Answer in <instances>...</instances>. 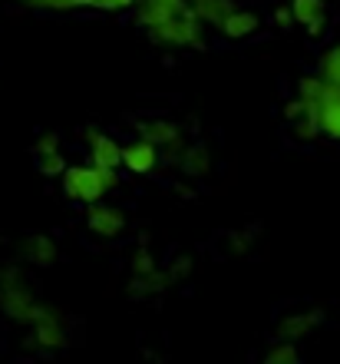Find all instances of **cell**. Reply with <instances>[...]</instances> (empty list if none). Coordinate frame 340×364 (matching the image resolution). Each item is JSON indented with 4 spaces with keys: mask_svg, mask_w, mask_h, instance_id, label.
I'll return each mask as SVG.
<instances>
[{
    "mask_svg": "<svg viewBox=\"0 0 340 364\" xmlns=\"http://www.w3.org/2000/svg\"><path fill=\"white\" fill-rule=\"evenodd\" d=\"M60 176H63V189L70 199L86 202V205L99 202L119 182L116 169H99V166H70Z\"/></svg>",
    "mask_w": 340,
    "mask_h": 364,
    "instance_id": "cell-1",
    "label": "cell"
},
{
    "mask_svg": "<svg viewBox=\"0 0 340 364\" xmlns=\"http://www.w3.org/2000/svg\"><path fill=\"white\" fill-rule=\"evenodd\" d=\"M199 23L202 20L192 14V7H185L175 17L165 20V23L152 27V37L159 40V43H172V47H205V40L199 33Z\"/></svg>",
    "mask_w": 340,
    "mask_h": 364,
    "instance_id": "cell-2",
    "label": "cell"
},
{
    "mask_svg": "<svg viewBox=\"0 0 340 364\" xmlns=\"http://www.w3.org/2000/svg\"><path fill=\"white\" fill-rule=\"evenodd\" d=\"M0 308H4L10 318H17V321H37V318L47 311V308H40L37 301L23 291V288H13V285L4 288V295H0Z\"/></svg>",
    "mask_w": 340,
    "mask_h": 364,
    "instance_id": "cell-3",
    "label": "cell"
},
{
    "mask_svg": "<svg viewBox=\"0 0 340 364\" xmlns=\"http://www.w3.org/2000/svg\"><path fill=\"white\" fill-rule=\"evenodd\" d=\"M189 4L185 0H139L136 4V20H139L142 27H159L165 23L169 17H175L179 10H185Z\"/></svg>",
    "mask_w": 340,
    "mask_h": 364,
    "instance_id": "cell-4",
    "label": "cell"
},
{
    "mask_svg": "<svg viewBox=\"0 0 340 364\" xmlns=\"http://www.w3.org/2000/svg\"><path fill=\"white\" fill-rule=\"evenodd\" d=\"M86 136H89V156H93V166H99V169H119V166H123V146L116 143V139L96 133V129H89Z\"/></svg>",
    "mask_w": 340,
    "mask_h": 364,
    "instance_id": "cell-5",
    "label": "cell"
},
{
    "mask_svg": "<svg viewBox=\"0 0 340 364\" xmlns=\"http://www.w3.org/2000/svg\"><path fill=\"white\" fill-rule=\"evenodd\" d=\"M86 222H89V229L96 232V235H119L123 232V225H126V219H123V212L119 209H113V205H89V215H86Z\"/></svg>",
    "mask_w": 340,
    "mask_h": 364,
    "instance_id": "cell-6",
    "label": "cell"
},
{
    "mask_svg": "<svg viewBox=\"0 0 340 364\" xmlns=\"http://www.w3.org/2000/svg\"><path fill=\"white\" fill-rule=\"evenodd\" d=\"M218 30L225 33L228 40H245V37H251L258 30V17L251 14V10H228L225 14V20L218 23Z\"/></svg>",
    "mask_w": 340,
    "mask_h": 364,
    "instance_id": "cell-7",
    "label": "cell"
},
{
    "mask_svg": "<svg viewBox=\"0 0 340 364\" xmlns=\"http://www.w3.org/2000/svg\"><path fill=\"white\" fill-rule=\"evenodd\" d=\"M155 146L149 143V139H139V143L133 146H123V166L129 169V173L142 176V173H149L152 166H155Z\"/></svg>",
    "mask_w": 340,
    "mask_h": 364,
    "instance_id": "cell-8",
    "label": "cell"
},
{
    "mask_svg": "<svg viewBox=\"0 0 340 364\" xmlns=\"http://www.w3.org/2000/svg\"><path fill=\"white\" fill-rule=\"evenodd\" d=\"M291 17L294 23H304L311 37H317L324 30V0H294Z\"/></svg>",
    "mask_w": 340,
    "mask_h": 364,
    "instance_id": "cell-9",
    "label": "cell"
},
{
    "mask_svg": "<svg viewBox=\"0 0 340 364\" xmlns=\"http://www.w3.org/2000/svg\"><path fill=\"white\" fill-rule=\"evenodd\" d=\"M37 325V341L43 348H63L67 345V335H63V328H60V321L50 311H43V315L33 321Z\"/></svg>",
    "mask_w": 340,
    "mask_h": 364,
    "instance_id": "cell-10",
    "label": "cell"
},
{
    "mask_svg": "<svg viewBox=\"0 0 340 364\" xmlns=\"http://www.w3.org/2000/svg\"><path fill=\"white\" fill-rule=\"evenodd\" d=\"M189 7H192V14H195L199 20H205V23L218 27V23L225 20V14L235 7V4H231V0H192Z\"/></svg>",
    "mask_w": 340,
    "mask_h": 364,
    "instance_id": "cell-11",
    "label": "cell"
},
{
    "mask_svg": "<svg viewBox=\"0 0 340 364\" xmlns=\"http://www.w3.org/2000/svg\"><path fill=\"white\" fill-rule=\"evenodd\" d=\"M142 139H149L152 146L175 143V139H179V126H175V123H165V119H155V123H146V126H142Z\"/></svg>",
    "mask_w": 340,
    "mask_h": 364,
    "instance_id": "cell-12",
    "label": "cell"
},
{
    "mask_svg": "<svg viewBox=\"0 0 340 364\" xmlns=\"http://www.w3.org/2000/svg\"><path fill=\"white\" fill-rule=\"evenodd\" d=\"M33 153H37V169L43 176H60L63 169H67L63 153H60V149H53V146H37Z\"/></svg>",
    "mask_w": 340,
    "mask_h": 364,
    "instance_id": "cell-13",
    "label": "cell"
},
{
    "mask_svg": "<svg viewBox=\"0 0 340 364\" xmlns=\"http://www.w3.org/2000/svg\"><path fill=\"white\" fill-rule=\"evenodd\" d=\"M27 255L37 262V265H53L57 245H53V239H47V235H33V239L27 242Z\"/></svg>",
    "mask_w": 340,
    "mask_h": 364,
    "instance_id": "cell-14",
    "label": "cell"
},
{
    "mask_svg": "<svg viewBox=\"0 0 340 364\" xmlns=\"http://www.w3.org/2000/svg\"><path fill=\"white\" fill-rule=\"evenodd\" d=\"M317 321H321V311H314V315H297V318H287V321H284V325H281V338H287V341H291V338H301V335H307V331H311V328L317 325Z\"/></svg>",
    "mask_w": 340,
    "mask_h": 364,
    "instance_id": "cell-15",
    "label": "cell"
},
{
    "mask_svg": "<svg viewBox=\"0 0 340 364\" xmlns=\"http://www.w3.org/2000/svg\"><path fill=\"white\" fill-rule=\"evenodd\" d=\"M297 90H301L304 103H317V100H321V90H324V80L321 77H304Z\"/></svg>",
    "mask_w": 340,
    "mask_h": 364,
    "instance_id": "cell-16",
    "label": "cell"
},
{
    "mask_svg": "<svg viewBox=\"0 0 340 364\" xmlns=\"http://www.w3.org/2000/svg\"><path fill=\"white\" fill-rule=\"evenodd\" d=\"M205 166H208V156L202 146H195V149H189V156H185V173L192 176H202L205 173Z\"/></svg>",
    "mask_w": 340,
    "mask_h": 364,
    "instance_id": "cell-17",
    "label": "cell"
},
{
    "mask_svg": "<svg viewBox=\"0 0 340 364\" xmlns=\"http://www.w3.org/2000/svg\"><path fill=\"white\" fill-rule=\"evenodd\" d=\"M265 361L268 364H294V361H297V348H294V345H278V348H271V351H268Z\"/></svg>",
    "mask_w": 340,
    "mask_h": 364,
    "instance_id": "cell-18",
    "label": "cell"
},
{
    "mask_svg": "<svg viewBox=\"0 0 340 364\" xmlns=\"http://www.w3.org/2000/svg\"><path fill=\"white\" fill-rule=\"evenodd\" d=\"M133 4L136 0H96V10H126Z\"/></svg>",
    "mask_w": 340,
    "mask_h": 364,
    "instance_id": "cell-19",
    "label": "cell"
},
{
    "mask_svg": "<svg viewBox=\"0 0 340 364\" xmlns=\"http://www.w3.org/2000/svg\"><path fill=\"white\" fill-rule=\"evenodd\" d=\"M274 23H278V27L281 30H287L294 23V17H291V7H278L274 10Z\"/></svg>",
    "mask_w": 340,
    "mask_h": 364,
    "instance_id": "cell-20",
    "label": "cell"
},
{
    "mask_svg": "<svg viewBox=\"0 0 340 364\" xmlns=\"http://www.w3.org/2000/svg\"><path fill=\"white\" fill-rule=\"evenodd\" d=\"M133 269L139 272V275H152V259L146 255V252H139V255H136V262H133Z\"/></svg>",
    "mask_w": 340,
    "mask_h": 364,
    "instance_id": "cell-21",
    "label": "cell"
},
{
    "mask_svg": "<svg viewBox=\"0 0 340 364\" xmlns=\"http://www.w3.org/2000/svg\"><path fill=\"white\" fill-rule=\"evenodd\" d=\"M304 109H307V106H304V100H294V103H287L284 116H287V119H297V116H304Z\"/></svg>",
    "mask_w": 340,
    "mask_h": 364,
    "instance_id": "cell-22",
    "label": "cell"
},
{
    "mask_svg": "<svg viewBox=\"0 0 340 364\" xmlns=\"http://www.w3.org/2000/svg\"><path fill=\"white\" fill-rule=\"evenodd\" d=\"M37 146H53V149H60V136H57V133H47Z\"/></svg>",
    "mask_w": 340,
    "mask_h": 364,
    "instance_id": "cell-23",
    "label": "cell"
}]
</instances>
